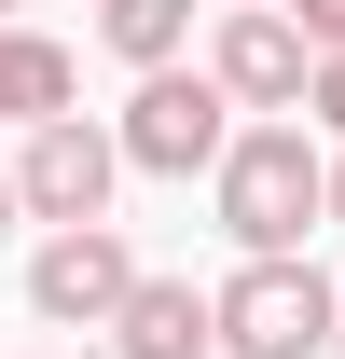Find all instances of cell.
<instances>
[{
    "label": "cell",
    "mask_w": 345,
    "mask_h": 359,
    "mask_svg": "<svg viewBox=\"0 0 345 359\" xmlns=\"http://www.w3.org/2000/svg\"><path fill=\"white\" fill-rule=\"evenodd\" d=\"M318 180H332V152L290 125V111H262V125H235L221 138V166H208V194H221V235L249 249V263H276V249H304V235L332 222L318 208Z\"/></svg>",
    "instance_id": "6da1fadb"
},
{
    "label": "cell",
    "mask_w": 345,
    "mask_h": 359,
    "mask_svg": "<svg viewBox=\"0 0 345 359\" xmlns=\"http://www.w3.org/2000/svg\"><path fill=\"white\" fill-rule=\"evenodd\" d=\"M332 276L304 263V249H276V263H235L208 290V332H221V359H332Z\"/></svg>",
    "instance_id": "7a4b0ae2"
},
{
    "label": "cell",
    "mask_w": 345,
    "mask_h": 359,
    "mask_svg": "<svg viewBox=\"0 0 345 359\" xmlns=\"http://www.w3.org/2000/svg\"><path fill=\"white\" fill-rule=\"evenodd\" d=\"M221 138H235V97H221L208 69H138L111 152H125L138 180H208V166H221Z\"/></svg>",
    "instance_id": "3957f363"
},
{
    "label": "cell",
    "mask_w": 345,
    "mask_h": 359,
    "mask_svg": "<svg viewBox=\"0 0 345 359\" xmlns=\"http://www.w3.org/2000/svg\"><path fill=\"white\" fill-rule=\"evenodd\" d=\"M125 290H138V249L111 222H55L42 249H28V318H42V332H111Z\"/></svg>",
    "instance_id": "277c9868"
},
{
    "label": "cell",
    "mask_w": 345,
    "mask_h": 359,
    "mask_svg": "<svg viewBox=\"0 0 345 359\" xmlns=\"http://www.w3.org/2000/svg\"><path fill=\"white\" fill-rule=\"evenodd\" d=\"M111 180H125L111 125L55 111V125H28V152H14V208H28V222H111Z\"/></svg>",
    "instance_id": "5b68a950"
},
{
    "label": "cell",
    "mask_w": 345,
    "mask_h": 359,
    "mask_svg": "<svg viewBox=\"0 0 345 359\" xmlns=\"http://www.w3.org/2000/svg\"><path fill=\"white\" fill-rule=\"evenodd\" d=\"M304 69H318V42H304L276 0H235L208 42V83L235 97V111H304Z\"/></svg>",
    "instance_id": "8992f818"
},
{
    "label": "cell",
    "mask_w": 345,
    "mask_h": 359,
    "mask_svg": "<svg viewBox=\"0 0 345 359\" xmlns=\"http://www.w3.org/2000/svg\"><path fill=\"white\" fill-rule=\"evenodd\" d=\"M208 290L194 276H138L125 304H111V359H208Z\"/></svg>",
    "instance_id": "52a82bcc"
},
{
    "label": "cell",
    "mask_w": 345,
    "mask_h": 359,
    "mask_svg": "<svg viewBox=\"0 0 345 359\" xmlns=\"http://www.w3.org/2000/svg\"><path fill=\"white\" fill-rule=\"evenodd\" d=\"M55 111H69V42L0 28V125H55Z\"/></svg>",
    "instance_id": "ba28073f"
},
{
    "label": "cell",
    "mask_w": 345,
    "mask_h": 359,
    "mask_svg": "<svg viewBox=\"0 0 345 359\" xmlns=\"http://www.w3.org/2000/svg\"><path fill=\"white\" fill-rule=\"evenodd\" d=\"M97 42L125 55V69H180V42H194V0H97Z\"/></svg>",
    "instance_id": "9c48e42d"
},
{
    "label": "cell",
    "mask_w": 345,
    "mask_h": 359,
    "mask_svg": "<svg viewBox=\"0 0 345 359\" xmlns=\"http://www.w3.org/2000/svg\"><path fill=\"white\" fill-rule=\"evenodd\" d=\"M304 111H318V138H345V55H318V69H304Z\"/></svg>",
    "instance_id": "30bf717a"
},
{
    "label": "cell",
    "mask_w": 345,
    "mask_h": 359,
    "mask_svg": "<svg viewBox=\"0 0 345 359\" xmlns=\"http://www.w3.org/2000/svg\"><path fill=\"white\" fill-rule=\"evenodd\" d=\"M290 28H304V42H318V55H345V0H304Z\"/></svg>",
    "instance_id": "8fae6325"
},
{
    "label": "cell",
    "mask_w": 345,
    "mask_h": 359,
    "mask_svg": "<svg viewBox=\"0 0 345 359\" xmlns=\"http://www.w3.org/2000/svg\"><path fill=\"white\" fill-rule=\"evenodd\" d=\"M318 208H332V222H345V138H332V180H318Z\"/></svg>",
    "instance_id": "7c38bea8"
},
{
    "label": "cell",
    "mask_w": 345,
    "mask_h": 359,
    "mask_svg": "<svg viewBox=\"0 0 345 359\" xmlns=\"http://www.w3.org/2000/svg\"><path fill=\"white\" fill-rule=\"evenodd\" d=\"M14 222H28V208H14V166H0V235H14Z\"/></svg>",
    "instance_id": "4fadbf2b"
},
{
    "label": "cell",
    "mask_w": 345,
    "mask_h": 359,
    "mask_svg": "<svg viewBox=\"0 0 345 359\" xmlns=\"http://www.w3.org/2000/svg\"><path fill=\"white\" fill-rule=\"evenodd\" d=\"M332 359H345V304H332Z\"/></svg>",
    "instance_id": "5bb4252c"
},
{
    "label": "cell",
    "mask_w": 345,
    "mask_h": 359,
    "mask_svg": "<svg viewBox=\"0 0 345 359\" xmlns=\"http://www.w3.org/2000/svg\"><path fill=\"white\" fill-rule=\"evenodd\" d=\"M0 28H14V0H0Z\"/></svg>",
    "instance_id": "9a60e30c"
},
{
    "label": "cell",
    "mask_w": 345,
    "mask_h": 359,
    "mask_svg": "<svg viewBox=\"0 0 345 359\" xmlns=\"http://www.w3.org/2000/svg\"><path fill=\"white\" fill-rule=\"evenodd\" d=\"M28 359H42V346H28Z\"/></svg>",
    "instance_id": "2e32d148"
}]
</instances>
